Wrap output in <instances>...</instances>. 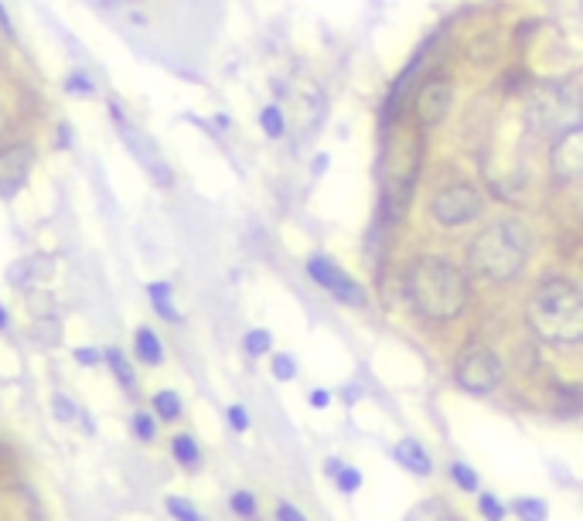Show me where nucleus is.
Instances as JSON below:
<instances>
[{"label":"nucleus","mask_w":583,"mask_h":521,"mask_svg":"<svg viewBox=\"0 0 583 521\" xmlns=\"http://www.w3.org/2000/svg\"><path fill=\"white\" fill-rule=\"evenodd\" d=\"M76 362L79 365H99V352H92V347H76Z\"/></svg>","instance_id":"nucleus-31"},{"label":"nucleus","mask_w":583,"mask_h":521,"mask_svg":"<svg viewBox=\"0 0 583 521\" xmlns=\"http://www.w3.org/2000/svg\"><path fill=\"white\" fill-rule=\"evenodd\" d=\"M482 208H485V201H482V195H477L471 185H448V188H440V191L433 195L430 215H433L440 225L454 229V225L474 222L477 215H482Z\"/></svg>","instance_id":"nucleus-6"},{"label":"nucleus","mask_w":583,"mask_h":521,"mask_svg":"<svg viewBox=\"0 0 583 521\" xmlns=\"http://www.w3.org/2000/svg\"><path fill=\"white\" fill-rule=\"evenodd\" d=\"M409 303L427 321H454L471 300L468 276L440 256H420L406 273Z\"/></svg>","instance_id":"nucleus-1"},{"label":"nucleus","mask_w":583,"mask_h":521,"mask_svg":"<svg viewBox=\"0 0 583 521\" xmlns=\"http://www.w3.org/2000/svg\"><path fill=\"white\" fill-rule=\"evenodd\" d=\"M52 402H55V415H58V420H62V423H68V420H76V402H73V399H68V396H62V392H58V396H55Z\"/></svg>","instance_id":"nucleus-28"},{"label":"nucleus","mask_w":583,"mask_h":521,"mask_svg":"<svg viewBox=\"0 0 583 521\" xmlns=\"http://www.w3.org/2000/svg\"><path fill=\"white\" fill-rule=\"evenodd\" d=\"M273 375H277L280 381H290V378L297 375L294 358H290V355H277V358H273Z\"/></svg>","instance_id":"nucleus-27"},{"label":"nucleus","mask_w":583,"mask_h":521,"mask_svg":"<svg viewBox=\"0 0 583 521\" xmlns=\"http://www.w3.org/2000/svg\"><path fill=\"white\" fill-rule=\"evenodd\" d=\"M328 402H331V396H328L324 389H315V392H311V406H315V409H324Z\"/></svg>","instance_id":"nucleus-32"},{"label":"nucleus","mask_w":583,"mask_h":521,"mask_svg":"<svg viewBox=\"0 0 583 521\" xmlns=\"http://www.w3.org/2000/svg\"><path fill=\"white\" fill-rule=\"evenodd\" d=\"M529 120L539 133H566L576 126V107L560 86H542L529 102Z\"/></svg>","instance_id":"nucleus-5"},{"label":"nucleus","mask_w":583,"mask_h":521,"mask_svg":"<svg viewBox=\"0 0 583 521\" xmlns=\"http://www.w3.org/2000/svg\"><path fill=\"white\" fill-rule=\"evenodd\" d=\"M516 511H519L522 521H546V501H539V498L516 501Z\"/></svg>","instance_id":"nucleus-15"},{"label":"nucleus","mask_w":583,"mask_h":521,"mask_svg":"<svg viewBox=\"0 0 583 521\" xmlns=\"http://www.w3.org/2000/svg\"><path fill=\"white\" fill-rule=\"evenodd\" d=\"M175 457H178L185 467H195V464H198V446H195L191 436H178V440H175Z\"/></svg>","instance_id":"nucleus-21"},{"label":"nucleus","mask_w":583,"mask_h":521,"mask_svg":"<svg viewBox=\"0 0 583 521\" xmlns=\"http://www.w3.org/2000/svg\"><path fill=\"white\" fill-rule=\"evenodd\" d=\"M553 174L563 185H576L583 174V133L580 126H570L557 136L553 144Z\"/></svg>","instance_id":"nucleus-7"},{"label":"nucleus","mask_w":583,"mask_h":521,"mask_svg":"<svg viewBox=\"0 0 583 521\" xmlns=\"http://www.w3.org/2000/svg\"><path fill=\"white\" fill-rule=\"evenodd\" d=\"M454 381L471 396H488L502 386V362L485 344H468L454 365Z\"/></svg>","instance_id":"nucleus-4"},{"label":"nucleus","mask_w":583,"mask_h":521,"mask_svg":"<svg viewBox=\"0 0 583 521\" xmlns=\"http://www.w3.org/2000/svg\"><path fill=\"white\" fill-rule=\"evenodd\" d=\"M154 409H157L161 420L175 423L178 415H182V399H178L175 392H157V396H154Z\"/></svg>","instance_id":"nucleus-14"},{"label":"nucleus","mask_w":583,"mask_h":521,"mask_svg":"<svg viewBox=\"0 0 583 521\" xmlns=\"http://www.w3.org/2000/svg\"><path fill=\"white\" fill-rule=\"evenodd\" d=\"M133 430H136V436H141V440H154L157 436V426H154V420H151L147 412H136L133 415Z\"/></svg>","instance_id":"nucleus-26"},{"label":"nucleus","mask_w":583,"mask_h":521,"mask_svg":"<svg viewBox=\"0 0 583 521\" xmlns=\"http://www.w3.org/2000/svg\"><path fill=\"white\" fill-rule=\"evenodd\" d=\"M451 477H454V484L461 491H477V474L468 467V464H454L451 467Z\"/></svg>","instance_id":"nucleus-23"},{"label":"nucleus","mask_w":583,"mask_h":521,"mask_svg":"<svg viewBox=\"0 0 583 521\" xmlns=\"http://www.w3.org/2000/svg\"><path fill=\"white\" fill-rule=\"evenodd\" d=\"M270 344H273V337H270V331H263V328L246 334V352H250L253 358L266 355V352H270Z\"/></svg>","instance_id":"nucleus-20"},{"label":"nucleus","mask_w":583,"mask_h":521,"mask_svg":"<svg viewBox=\"0 0 583 521\" xmlns=\"http://www.w3.org/2000/svg\"><path fill=\"white\" fill-rule=\"evenodd\" d=\"M529 324L542 341H550V344H563V347L580 344L583 341V297H580V290L570 280H563V276H546L529 300Z\"/></svg>","instance_id":"nucleus-2"},{"label":"nucleus","mask_w":583,"mask_h":521,"mask_svg":"<svg viewBox=\"0 0 583 521\" xmlns=\"http://www.w3.org/2000/svg\"><path fill=\"white\" fill-rule=\"evenodd\" d=\"M403 521H451V508L437 498H427L417 508H409V514Z\"/></svg>","instance_id":"nucleus-13"},{"label":"nucleus","mask_w":583,"mask_h":521,"mask_svg":"<svg viewBox=\"0 0 583 521\" xmlns=\"http://www.w3.org/2000/svg\"><path fill=\"white\" fill-rule=\"evenodd\" d=\"M34 167V147L31 144H14L0 151V191H14L28 181Z\"/></svg>","instance_id":"nucleus-10"},{"label":"nucleus","mask_w":583,"mask_h":521,"mask_svg":"<svg viewBox=\"0 0 583 521\" xmlns=\"http://www.w3.org/2000/svg\"><path fill=\"white\" fill-rule=\"evenodd\" d=\"M334 477H338V488L345 491V495H355L359 484H362V474H359L355 467H345V464H341V470H338Z\"/></svg>","instance_id":"nucleus-24"},{"label":"nucleus","mask_w":583,"mask_h":521,"mask_svg":"<svg viewBox=\"0 0 583 521\" xmlns=\"http://www.w3.org/2000/svg\"><path fill=\"white\" fill-rule=\"evenodd\" d=\"M226 415H229V423H232V430H235V433H246V430H250V415H246V409H243V406H229V412H226Z\"/></svg>","instance_id":"nucleus-29"},{"label":"nucleus","mask_w":583,"mask_h":521,"mask_svg":"<svg viewBox=\"0 0 583 521\" xmlns=\"http://www.w3.org/2000/svg\"><path fill=\"white\" fill-rule=\"evenodd\" d=\"M107 362H110V368L117 372V378L123 381V386H127V389H133V372H130L127 358L117 352V347H110V352H107Z\"/></svg>","instance_id":"nucleus-18"},{"label":"nucleus","mask_w":583,"mask_h":521,"mask_svg":"<svg viewBox=\"0 0 583 521\" xmlns=\"http://www.w3.org/2000/svg\"><path fill=\"white\" fill-rule=\"evenodd\" d=\"M277 518H280V521H307V518H304V514H300V511H297L294 505H287V501H284L280 508H277Z\"/></svg>","instance_id":"nucleus-30"},{"label":"nucleus","mask_w":583,"mask_h":521,"mask_svg":"<svg viewBox=\"0 0 583 521\" xmlns=\"http://www.w3.org/2000/svg\"><path fill=\"white\" fill-rule=\"evenodd\" d=\"M529 250H532L529 229L516 219H502V222H492L488 229L477 232L468 256H471V266L482 273L485 280L508 284L522 273Z\"/></svg>","instance_id":"nucleus-3"},{"label":"nucleus","mask_w":583,"mask_h":521,"mask_svg":"<svg viewBox=\"0 0 583 521\" xmlns=\"http://www.w3.org/2000/svg\"><path fill=\"white\" fill-rule=\"evenodd\" d=\"M167 511H170V518H178V521H205V518L195 511V505L185 501V498H167Z\"/></svg>","instance_id":"nucleus-16"},{"label":"nucleus","mask_w":583,"mask_h":521,"mask_svg":"<svg viewBox=\"0 0 583 521\" xmlns=\"http://www.w3.org/2000/svg\"><path fill=\"white\" fill-rule=\"evenodd\" d=\"M147 293H151V300L157 303V310H161L164 318L178 321V314H175V310L167 307V297H170V287H167V284H151V287H147Z\"/></svg>","instance_id":"nucleus-19"},{"label":"nucleus","mask_w":583,"mask_h":521,"mask_svg":"<svg viewBox=\"0 0 583 521\" xmlns=\"http://www.w3.org/2000/svg\"><path fill=\"white\" fill-rule=\"evenodd\" d=\"M477 508H482V514L488 518V521H505V505L495 498V495H482V501H477Z\"/></svg>","instance_id":"nucleus-25"},{"label":"nucleus","mask_w":583,"mask_h":521,"mask_svg":"<svg viewBox=\"0 0 583 521\" xmlns=\"http://www.w3.org/2000/svg\"><path fill=\"white\" fill-rule=\"evenodd\" d=\"M232 511H235L239 518L253 521V518H256V498H253L250 491H235V495H232Z\"/></svg>","instance_id":"nucleus-17"},{"label":"nucleus","mask_w":583,"mask_h":521,"mask_svg":"<svg viewBox=\"0 0 583 521\" xmlns=\"http://www.w3.org/2000/svg\"><path fill=\"white\" fill-rule=\"evenodd\" d=\"M451 99H454V89H451L448 79H430L417 92V120L424 126H437L443 117L451 113Z\"/></svg>","instance_id":"nucleus-8"},{"label":"nucleus","mask_w":583,"mask_h":521,"mask_svg":"<svg viewBox=\"0 0 583 521\" xmlns=\"http://www.w3.org/2000/svg\"><path fill=\"white\" fill-rule=\"evenodd\" d=\"M307 273H311L321 287H328L338 300H345V303H362V290H359V284L352 280V276L341 273L334 263H328V259L315 256L311 263H307Z\"/></svg>","instance_id":"nucleus-9"},{"label":"nucleus","mask_w":583,"mask_h":521,"mask_svg":"<svg viewBox=\"0 0 583 521\" xmlns=\"http://www.w3.org/2000/svg\"><path fill=\"white\" fill-rule=\"evenodd\" d=\"M136 358L144 365H161L164 362V352H161V341L151 328H141L136 331Z\"/></svg>","instance_id":"nucleus-12"},{"label":"nucleus","mask_w":583,"mask_h":521,"mask_svg":"<svg viewBox=\"0 0 583 521\" xmlns=\"http://www.w3.org/2000/svg\"><path fill=\"white\" fill-rule=\"evenodd\" d=\"M260 123H263V130H266L270 136H280V133H284V113H280L277 107H266V110L260 113Z\"/></svg>","instance_id":"nucleus-22"},{"label":"nucleus","mask_w":583,"mask_h":521,"mask_svg":"<svg viewBox=\"0 0 583 521\" xmlns=\"http://www.w3.org/2000/svg\"><path fill=\"white\" fill-rule=\"evenodd\" d=\"M393 457L406 467V470H414V474H430V457H427V450L417 443V440H403V443H396V450H393Z\"/></svg>","instance_id":"nucleus-11"}]
</instances>
